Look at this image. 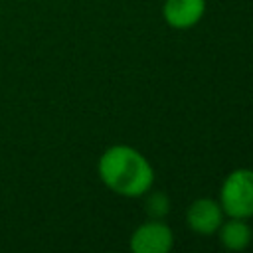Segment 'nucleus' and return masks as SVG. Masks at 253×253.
I'll use <instances>...</instances> for the list:
<instances>
[{
  "label": "nucleus",
  "instance_id": "obj_1",
  "mask_svg": "<svg viewBox=\"0 0 253 253\" xmlns=\"http://www.w3.org/2000/svg\"><path fill=\"white\" fill-rule=\"evenodd\" d=\"M99 180L121 198H142L154 186V168L130 144H111L97 160Z\"/></svg>",
  "mask_w": 253,
  "mask_h": 253
},
{
  "label": "nucleus",
  "instance_id": "obj_2",
  "mask_svg": "<svg viewBox=\"0 0 253 253\" xmlns=\"http://www.w3.org/2000/svg\"><path fill=\"white\" fill-rule=\"evenodd\" d=\"M217 202L227 217H253V170L235 168L231 170L221 186Z\"/></svg>",
  "mask_w": 253,
  "mask_h": 253
},
{
  "label": "nucleus",
  "instance_id": "obj_3",
  "mask_svg": "<svg viewBox=\"0 0 253 253\" xmlns=\"http://www.w3.org/2000/svg\"><path fill=\"white\" fill-rule=\"evenodd\" d=\"M134 253H168L174 247V231L164 219H148L134 227L128 239Z\"/></svg>",
  "mask_w": 253,
  "mask_h": 253
},
{
  "label": "nucleus",
  "instance_id": "obj_4",
  "mask_svg": "<svg viewBox=\"0 0 253 253\" xmlns=\"http://www.w3.org/2000/svg\"><path fill=\"white\" fill-rule=\"evenodd\" d=\"M223 219L225 213L213 198H198L186 210V225L198 235H213Z\"/></svg>",
  "mask_w": 253,
  "mask_h": 253
},
{
  "label": "nucleus",
  "instance_id": "obj_5",
  "mask_svg": "<svg viewBox=\"0 0 253 253\" xmlns=\"http://www.w3.org/2000/svg\"><path fill=\"white\" fill-rule=\"evenodd\" d=\"M206 14V0H164L162 18L174 30H190Z\"/></svg>",
  "mask_w": 253,
  "mask_h": 253
},
{
  "label": "nucleus",
  "instance_id": "obj_6",
  "mask_svg": "<svg viewBox=\"0 0 253 253\" xmlns=\"http://www.w3.org/2000/svg\"><path fill=\"white\" fill-rule=\"evenodd\" d=\"M217 239L227 251H243L253 241V227L243 217H227L217 227Z\"/></svg>",
  "mask_w": 253,
  "mask_h": 253
},
{
  "label": "nucleus",
  "instance_id": "obj_7",
  "mask_svg": "<svg viewBox=\"0 0 253 253\" xmlns=\"http://www.w3.org/2000/svg\"><path fill=\"white\" fill-rule=\"evenodd\" d=\"M144 210L150 219H164L170 211V198L162 190H148L144 194Z\"/></svg>",
  "mask_w": 253,
  "mask_h": 253
},
{
  "label": "nucleus",
  "instance_id": "obj_8",
  "mask_svg": "<svg viewBox=\"0 0 253 253\" xmlns=\"http://www.w3.org/2000/svg\"><path fill=\"white\" fill-rule=\"evenodd\" d=\"M251 227H253V225H251Z\"/></svg>",
  "mask_w": 253,
  "mask_h": 253
}]
</instances>
